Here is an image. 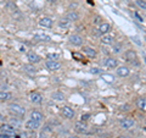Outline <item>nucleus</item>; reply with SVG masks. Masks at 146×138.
Instances as JSON below:
<instances>
[{"label":"nucleus","mask_w":146,"mask_h":138,"mask_svg":"<svg viewBox=\"0 0 146 138\" xmlns=\"http://www.w3.org/2000/svg\"><path fill=\"white\" fill-rule=\"evenodd\" d=\"M89 119H90V114H82V116H80V121L85 122V121H88Z\"/></svg>","instance_id":"30"},{"label":"nucleus","mask_w":146,"mask_h":138,"mask_svg":"<svg viewBox=\"0 0 146 138\" xmlns=\"http://www.w3.org/2000/svg\"><path fill=\"white\" fill-rule=\"evenodd\" d=\"M51 98L54 100H56V102H61V100L65 99V95H63L62 92H54L51 94Z\"/></svg>","instance_id":"23"},{"label":"nucleus","mask_w":146,"mask_h":138,"mask_svg":"<svg viewBox=\"0 0 146 138\" xmlns=\"http://www.w3.org/2000/svg\"><path fill=\"white\" fill-rule=\"evenodd\" d=\"M117 138H131L130 136H127V135H122V136H118Z\"/></svg>","instance_id":"38"},{"label":"nucleus","mask_w":146,"mask_h":138,"mask_svg":"<svg viewBox=\"0 0 146 138\" xmlns=\"http://www.w3.org/2000/svg\"><path fill=\"white\" fill-rule=\"evenodd\" d=\"M34 39L36 40H40V42H49L50 40V37L48 34H45V33H35L34 34Z\"/></svg>","instance_id":"20"},{"label":"nucleus","mask_w":146,"mask_h":138,"mask_svg":"<svg viewBox=\"0 0 146 138\" xmlns=\"http://www.w3.org/2000/svg\"><path fill=\"white\" fill-rule=\"evenodd\" d=\"M116 73H117L118 77L124 78V77H128V76L130 75V70L127 66H118L116 68Z\"/></svg>","instance_id":"5"},{"label":"nucleus","mask_w":146,"mask_h":138,"mask_svg":"<svg viewBox=\"0 0 146 138\" xmlns=\"http://www.w3.org/2000/svg\"><path fill=\"white\" fill-rule=\"evenodd\" d=\"M135 125V121L133 119H129V117H125V119H122L119 121V127L123 128V130H130L133 128Z\"/></svg>","instance_id":"2"},{"label":"nucleus","mask_w":146,"mask_h":138,"mask_svg":"<svg viewBox=\"0 0 146 138\" xmlns=\"http://www.w3.org/2000/svg\"><path fill=\"white\" fill-rule=\"evenodd\" d=\"M0 119H1V116H0Z\"/></svg>","instance_id":"42"},{"label":"nucleus","mask_w":146,"mask_h":138,"mask_svg":"<svg viewBox=\"0 0 146 138\" xmlns=\"http://www.w3.org/2000/svg\"><path fill=\"white\" fill-rule=\"evenodd\" d=\"M9 110L11 111V114H13L15 116H18V117H23L26 114L25 108H22L20 104H15V103L9 105Z\"/></svg>","instance_id":"1"},{"label":"nucleus","mask_w":146,"mask_h":138,"mask_svg":"<svg viewBox=\"0 0 146 138\" xmlns=\"http://www.w3.org/2000/svg\"><path fill=\"white\" fill-rule=\"evenodd\" d=\"M31 102L34 103V104H39L43 102V96L40 93H38V92H32L31 93Z\"/></svg>","instance_id":"15"},{"label":"nucleus","mask_w":146,"mask_h":138,"mask_svg":"<svg viewBox=\"0 0 146 138\" xmlns=\"http://www.w3.org/2000/svg\"><path fill=\"white\" fill-rule=\"evenodd\" d=\"M10 125H12L13 127H20V121L15 120V119H12V120L10 121Z\"/></svg>","instance_id":"31"},{"label":"nucleus","mask_w":146,"mask_h":138,"mask_svg":"<svg viewBox=\"0 0 146 138\" xmlns=\"http://www.w3.org/2000/svg\"><path fill=\"white\" fill-rule=\"evenodd\" d=\"M71 26V22L70 21H67L66 18H63V20H61L60 22H58V27H60V28H68V27Z\"/></svg>","instance_id":"26"},{"label":"nucleus","mask_w":146,"mask_h":138,"mask_svg":"<svg viewBox=\"0 0 146 138\" xmlns=\"http://www.w3.org/2000/svg\"><path fill=\"white\" fill-rule=\"evenodd\" d=\"M90 72L91 73H99L100 70H99V68H96V67H94V68H91V70H90Z\"/></svg>","instance_id":"37"},{"label":"nucleus","mask_w":146,"mask_h":138,"mask_svg":"<svg viewBox=\"0 0 146 138\" xmlns=\"http://www.w3.org/2000/svg\"><path fill=\"white\" fill-rule=\"evenodd\" d=\"M26 127L29 128V130H36V128L40 127V122L39 121H34V120H32V119H29V120L26 122Z\"/></svg>","instance_id":"18"},{"label":"nucleus","mask_w":146,"mask_h":138,"mask_svg":"<svg viewBox=\"0 0 146 138\" xmlns=\"http://www.w3.org/2000/svg\"><path fill=\"white\" fill-rule=\"evenodd\" d=\"M122 48H123V45L121 43H113L112 44V53H115V54H118V53H121L122 52Z\"/></svg>","instance_id":"25"},{"label":"nucleus","mask_w":146,"mask_h":138,"mask_svg":"<svg viewBox=\"0 0 146 138\" xmlns=\"http://www.w3.org/2000/svg\"><path fill=\"white\" fill-rule=\"evenodd\" d=\"M48 59H49V60H55V61H57L58 54H48Z\"/></svg>","instance_id":"29"},{"label":"nucleus","mask_w":146,"mask_h":138,"mask_svg":"<svg viewBox=\"0 0 146 138\" xmlns=\"http://www.w3.org/2000/svg\"><path fill=\"white\" fill-rule=\"evenodd\" d=\"M61 111H62V115L66 119H73L74 117V110H73L72 108H70V107H63L61 109Z\"/></svg>","instance_id":"12"},{"label":"nucleus","mask_w":146,"mask_h":138,"mask_svg":"<svg viewBox=\"0 0 146 138\" xmlns=\"http://www.w3.org/2000/svg\"><path fill=\"white\" fill-rule=\"evenodd\" d=\"M83 52H84V54L88 58L94 59L95 56H96V50H95L94 48H91V47H84L83 48Z\"/></svg>","instance_id":"17"},{"label":"nucleus","mask_w":146,"mask_h":138,"mask_svg":"<svg viewBox=\"0 0 146 138\" xmlns=\"http://www.w3.org/2000/svg\"><path fill=\"white\" fill-rule=\"evenodd\" d=\"M27 59H28V61L31 62V64H38V62H40L42 61V58L39 56L36 53H34V52H29L28 54H27Z\"/></svg>","instance_id":"6"},{"label":"nucleus","mask_w":146,"mask_h":138,"mask_svg":"<svg viewBox=\"0 0 146 138\" xmlns=\"http://www.w3.org/2000/svg\"><path fill=\"white\" fill-rule=\"evenodd\" d=\"M45 66H46V68H49L50 71H57L61 68V62L58 61H55V60H48L46 62H45Z\"/></svg>","instance_id":"4"},{"label":"nucleus","mask_w":146,"mask_h":138,"mask_svg":"<svg viewBox=\"0 0 146 138\" xmlns=\"http://www.w3.org/2000/svg\"><path fill=\"white\" fill-rule=\"evenodd\" d=\"M31 119L34 121H42L43 120V114L39 113V111H32L31 113Z\"/></svg>","instance_id":"22"},{"label":"nucleus","mask_w":146,"mask_h":138,"mask_svg":"<svg viewBox=\"0 0 146 138\" xmlns=\"http://www.w3.org/2000/svg\"><path fill=\"white\" fill-rule=\"evenodd\" d=\"M94 23L98 25V26H100V25L102 23V18L100 17V16H96V17H95V20H94Z\"/></svg>","instance_id":"32"},{"label":"nucleus","mask_w":146,"mask_h":138,"mask_svg":"<svg viewBox=\"0 0 146 138\" xmlns=\"http://www.w3.org/2000/svg\"><path fill=\"white\" fill-rule=\"evenodd\" d=\"M39 25L45 28H51L52 27V20L50 17H42L39 20Z\"/></svg>","instance_id":"14"},{"label":"nucleus","mask_w":146,"mask_h":138,"mask_svg":"<svg viewBox=\"0 0 146 138\" xmlns=\"http://www.w3.org/2000/svg\"><path fill=\"white\" fill-rule=\"evenodd\" d=\"M102 80L105 82H107V83H112L113 81H115V77H113L112 75H106V73H102Z\"/></svg>","instance_id":"27"},{"label":"nucleus","mask_w":146,"mask_h":138,"mask_svg":"<svg viewBox=\"0 0 146 138\" xmlns=\"http://www.w3.org/2000/svg\"><path fill=\"white\" fill-rule=\"evenodd\" d=\"M115 42V37L112 34H104L101 37V43L102 44H106V45H110V44H113Z\"/></svg>","instance_id":"16"},{"label":"nucleus","mask_w":146,"mask_h":138,"mask_svg":"<svg viewBox=\"0 0 146 138\" xmlns=\"http://www.w3.org/2000/svg\"><path fill=\"white\" fill-rule=\"evenodd\" d=\"M73 56H74V58H77V60H82V59H83V58H82V56H80V55H79L78 53H73Z\"/></svg>","instance_id":"36"},{"label":"nucleus","mask_w":146,"mask_h":138,"mask_svg":"<svg viewBox=\"0 0 146 138\" xmlns=\"http://www.w3.org/2000/svg\"><path fill=\"white\" fill-rule=\"evenodd\" d=\"M134 16H135L136 18H138V21H140V22H143V21H144V20H143V17H141L138 12H134Z\"/></svg>","instance_id":"33"},{"label":"nucleus","mask_w":146,"mask_h":138,"mask_svg":"<svg viewBox=\"0 0 146 138\" xmlns=\"http://www.w3.org/2000/svg\"><path fill=\"white\" fill-rule=\"evenodd\" d=\"M125 60L129 61V62H135L136 60H138V54H136L134 50H127L125 52Z\"/></svg>","instance_id":"8"},{"label":"nucleus","mask_w":146,"mask_h":138,"mask_svg":"<svg viewBox=\"0 0 146 138\" xmlns=\"http://www.w3.org/2000/svg\"><path fill=\"white\" fill-rule=\"evenodd\" d=\"M65 18L67 21H70V22H76V21L79 20V15L76 11H71V12H68L67 15L65 16Z\"/></svg>","instance_id":"19"},{"label":"nucleus","mask_w":146,"mask_h":138,"mask_svg":"<svg viewBox=\"0 0 146 138\" xmlns=\"http://www.w3.org/2000/svg\"><path fill=\"white\" fill-rule=\"evenodd\" d=\"M135 4L141 10H146V0H135Z\"/></svg>","instance_id":"28"},{"label":"nucleus","mask_w":146,"mask_h":138,"mask_svg":"<svg viewBox=\"0 0 146 138\" xmlns=\"http://www.w3.org/2000/svg\"><path fill=\"white\" fill-rule=\"evenodd\" d=\"M121 110L122 111H128L129 110V105H123V107H121Z\"/></svg>","instance_id":"35"},{"label":"nucleus","mask_w":146,"mask_h":138,"mask_svg":"<svg viewBox=\"0 0 146 138\" xmlns=\"http://www.w3.org/2000/svg\"><path fill=\"white\" fill-rule=\"evenodd\" d=\"M83 138H89V137H83Z\"/></svg>","instance_id":"41"},{"label":"nucleus","mask_w":146,"mask_h":138,"mask_svg":"<svg viewBox=\"0 0 146 138\" xmlns=\"http://www.w3.org/2000/svg\"><path fill=\"white\" fill-rule=\"evenodd\" d=\"M135 105H136V108H138L140 111L146 113V98H143V96L138 98L135 100Z\"/></svg>","instance_id":"9"},{"label":"nucleus","mask_w":146,"mask_h":138,"mask_svg":"<svg viewBox=\"0 0 146 138\" xmlns=\"http://www.w3.org/2000/svg\"><path fill=\"white\" fill-rule=\"evenodd\" d=\"M68 138H79V137H77V136H70Z\"/></svg>","instance_id":"39"},{"label":"nucleus","mask_w":146,"mask_h":138,"mask_svg":"<svg viewBox=\"0 0 146 138\" xmlns=\"http://www.w3.org/2000/svg\"><path fill=\"white\" fill-rule=\"evenodd\" d=\"M12 136H10V135H6V133H1L0 132V138H11Z\"/></svg>","instance_id":"34"},{"label":"nucleus","mask_w":146,"mask_h":138,"mask_svg":"<svg viewBox=\"0 0 146 138\" xmlns=\"http://www.w3.org/2000/svg\"><path fill=\"white\" fill-rule=\"evenodd\" d=\"M0 132L1 133H6V135H10V136H15V127H13L12 125H10V123H5V125H3L1 127H0Z\"/></svg>","instance_id":"3"},{"label":"nucleus","mask_w":146,"mask_h":138,"mask_svg":"<svg viewBox=\"0 0 146 138\" xmlns=\"http://www.w3.org/2000/svg\"><path fill=\"white\" fill-rule=\"evenodd\" d=\"M11 98H12V94L10 92H5V90L0 92V100H1V102H7V100H10Z\"/></svg>","instance_id":"21"},{"label":"nucleus","mask_w":146,"mask_h":138,"mask_svg":"<svg viewBox=\"0 0 146 138\" xmlns=\"http://www.w3.org/2000/svg\"><path fill=\"white\" fill-rule=\"evenodd\" d=\"M70 43L76 45V47H79V45L83 44V38L79 34H73L70 37Z\"/></svg>","instance_id":"11"},{"label":"nucleus","mask_w":146,"mask_h":138,"mask_svg":"<svg viewBox=\"0 0 146 138\" xmlns=\"http://www.w3.org/2000/svg\"><path fill=\"white\" fill-rule=\"evenodd\" d=\"M98 31H99V33L101 34V36L107 34L108 32L111 31V25L107 23V22H102V23L98 27Z\"/></svg>","instance_id":"10"},{"label":"nucleus","mask_w":146,"mask_h":138,"mask_svg":"<svg viewBox=\"0 0 146 138\" xmlns=\"http://www.w3.org/2000/svg\"><path fill=\"white\" fill-rule=\"evenodd\" d=\"M145 126H146V120H145Z\"/></svg>","instance_id":"40"},{"label":"nucleus","mask_w":146,"mask_h":138,"mask_svg":"<svg viewBox=\"0 0 146 138\" xmlns=\"http://www.w3.org/2000/svg\"><path fill=\"white\" fill-rule=\"evenodd\" d=\"M104 65L107 68H117L118 67V61L113 58H106L104 61Z\"/></svg>","instance_id":"7"},{"label":"nucleus","mask_w":146,"mask_h":138,"mask_svg":"<svg viewBox=\"0 0 146 138\" xmlns=\"http://www.w3.org/2000/svg\"><path fill=\"white\" fill-rule=\"evenodd\" d=\"M74 128H76V131L79 132V133H88V126H86L83 121L76 122Z\"/></svg>","instance_id":"13"},{"label":"nucleus","mask_w":146,"mask_h":138,"mask_svg":"<svg viewBox=\"0 0 146 138\" xmlns=\"http://www.w3.org/2000/svg\"><path fill=\"white\" fill-rule=\"evenodd\" d=\"M23 68H25V71L27 72V73H29V75H34L35 73V68H34V66H33V64H26V65L23 66Z\"/></svg>","instance_id":"24"}]
</instances>
